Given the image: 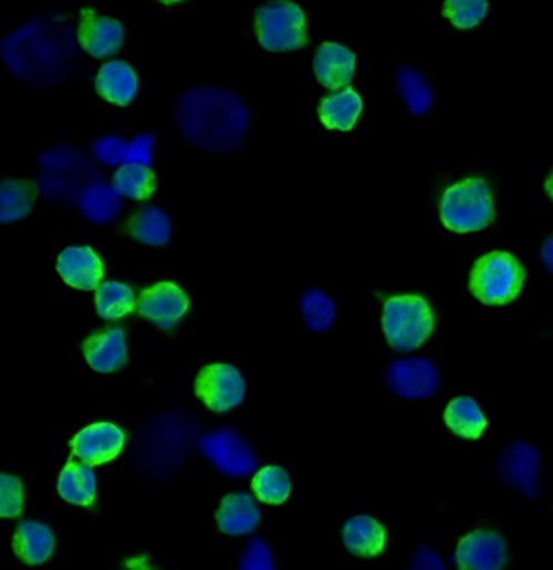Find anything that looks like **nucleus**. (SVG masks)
I'll return each mask as SVG.
<instances>
[{
    "mask_svg": "<svg viewBox=\"0 0 553 570\" xmlns=\"http://www.w3.org/2000/svg\"><path fill=\"white\" fill-rule=\"evenodd\" d=\"M79 34L62 15L46 13L24 24L2 43L7 67L31 85L69 78L80 62Z\"/></svg>",
    "mask_w": 553,
    "mask_h": 570,
    "instance_id": "obj_1",
    "label": "nucleus"
},
{
    "mask_svg": "<svg viewBox=\"0 0 553 570\" xmlns=\"http://www.w3.org/2000/svg\"><path fill=\"white\" fill-rule=\"evenodd\" d=\"M176 122L187 140L197 148L210 152H232L246 138L249 113L236 93L201 86L180 96Z\"/></svg>",
    "mask_w": 553,
    "mask_h": 570,
    "instance_id": "obj_2",
    "label": "nucleus"
},
{
    "mask_svg": "<svg viewBox=\"0 0 553 570\" xmlns=\"http://www.w3.org/2000/svg\"><path fill=\"white\" fill-rule=\"evenodd\" d=\"M382 325L393 349L413 352L434 331L432 309L419 295H399L386 302Z\"/></svg>",
    "mask_w": 553,
    "mask_h": 570,
    "instance_id": "obj_3",
    "label": "nucleus"
},
{
    "mask_svg": "<svg viewBox=\"0 0 553 570\" xmlns=\"http://www.w3.org/2000/svg\"><path fill=\"white\" fill-rule=\"evenodd\" d=\"M441 222L458 234L481 231L493 221V200L481 179H466L445 191L440 204Z\"/></svg>",
    "mask_w": 553,
    "mask_h": 570,
    "instance_id": "obj_4",
    "label": "nucleus"
},
{
    "mask_svg": "<svg viewBox=\"0 0 553 570\" xmlns=\"http://www.w3.org/2000/svg\"><path fill=\"white\" fill-rule=\"evenodd\" d=\"M526 273L523 266L507 252H492L482 256L472 267V295L486 305H507L520 295Z\"/></svg>",
    "mask_w": 553,
    "mask_h": 570,
    "instance_id": "obj_5",
    "label": "nucleus"
},
{
    "mask_svg": "<svg viewBox=\"0 0 553 570\" xmlns=\"http://www.w3.org/2000/svg\"><path fill=\"white\" fill-rule=\"evenodd\" d=\"M257 34L268 51H295L307 43L305 15L289 0H273L257 12Z\"/></svg>",
    "mask_w": 553,
    "mask_h": 570,
    "instance_id": "obj_6",
    "label": "nucleus"
},
{
    "mask_svg": "<svg viewBox=\"0 0 553 570\" xmlns=\"http://www.w3.org/2000/svg\"><path fill=\"white\" fill-rule=\"evenodd\" d=\"M247 384L238 368L213 363L204 368L195 382V394L213 412H231L242 404Z\"/></svg>",
    "mask_w": 553,
    "mask_h": 570,
    "instance_id": "obj_7",
    "label": "nucleus"
},
{
    "mask_svg": "<svg viewBox=\"0 0 553 570\" xmlns=\"http://www.w3.org/2000/svg\"><path fill=\"white\" fill-rule=\"evenodd\" d=\"M201 454L213 462L221 474L228 476L252 475L257 471V457L236 431L221 430L198 443Z\"/></svg>",
    "mask_w": 553,
    "mask_h": 570,
    "instance_id": "obj_8",
    "label": "nucleus"
},
{
    "mask_svg": "<svg viewBox=\"0 0 553 570\" xmlns=\"http://www.w3.org/2000/svg\"><path fill=\"white\" fill-rule=\"evenodd\" d=\"M497 474L510 488L518 489L526 498L534 499L541 485V458L530 444H510L500 454Z\"/></svg>",
    "mask_w": 553,
    "mask_h": 570,
    "instance_id": "obj_9",
    "label": "nucleus"
},
{
    "mask_svg": "<svg viewBox=\"0 0 553 570\" xmlns=\"http://www.w3.org/2000/svg\"><path fill=\"white\" fill-rule=\"evenodd\" d=\"M386 384L396 395L410 401L430 398L438 391L437 368L424 358L395 361L386 371Z\"/></svg>",
    "mask_w": 553,
    "mask_h": 570,
    "instance_id": "obj_10",
    "label": "nucleus"
},
{
    "mask_svg": "<svg viewBox=\"0 0 553 570\" xmlns=\"http://www.w3.org/2000/svg\"><path fill=\"white\" fill-rule=\"evenodd\" d=\"M189 307L186 292L174 283H159L146 288L137 304L140 315L161 329H173Z\"/></svg>",
    "mask_w": 553,
    "mask_h": 570,
    "instance_id": "obj_11",
    "label": "nucleus"
},
{
    "mask_svg": "<svg viewBox=\"0 0 553 570\" xmlns=\"http://www.w3.org/2000/svg\"><path fill=\"white\" fill-rule=\"evenodd\" d=\"M125 444V434L113 423H95L83 428L71 446L75 457L83 464L103 465L114 461L121 454Z\"/></svg>",
    "mask_w": 553,
    "mask_h": 570,
    "instance_id": "obj_12",
    "label": "nucleus"
},
{
    "mask_svg": "<svg viewBox=\"0 0 553 570\" xmlns=\"http://www.w3.org/2000/svg\"><path fill=\"white\" fill-rule=\"evenodd\" d=\"M79 41L93 57H109L119 52L124 44L125 30L121 22L109 17L96 15L93 10L80 13Z\"/></svg>",
    "mask_w": 553,
    "mask_h": 570,
    "instance_id": "obj_13",
    "label": "nucleus"
},
{
    "mask_svg": "<svg viewBox=\"0 0 553 570\" xmlns=\"http://www.w3.org/2000/svg\"><path fill=\"white\" fill-rule=\"evenodd\" d=\"M457 562L459 569L499 570L505 568V541L492 531H474L459 541Z\"/></svg>",
    "mask_w": 553,
    "mask_h": 570,
    "instance_id": "obj_14",
    "label": "nucleus"
},
{
    "mask_svg": "<svg viewBox=\"0 0 553 570\" xmlns=\"http://www.w3.org/2000/svg\"><path fill=\"white\" fill-rule=\"evenodd\" d=\"M58 271L65 283L82 291L100 287L104 276L103 262L90 246L65 249L59 256Z\"/></svg>",
    "mask_w": 553,
    "mask_h": 570,
    "instance_id": "obj_15",
    "label": "nucleus"
},
{
    "mask_svg": "<svg viewBox=\"0 0 553 570\" xmlns=\"http://www.w3.org/2000/svg\"><path fill=\"white\" fill-rule=\"evenodd\" d=\"M83 353L97 373H113L127 361V344L121 328L93 334L83 344Z\"/></svg>",
    "mask_w": 553,
    "mask_h": 570,
    "instance_id": "obj_16",
    "label": "nucleus"
},
{
    "mask_svg": "<svg viewBox=\"0 0 553 570\" xmlns=\"http://www.w3.org/2000/svg\"><path fill=\"white\" fill-rule=\"evenodd\" d=\"M313 68L322 85L337 89L353 80L356 72V55L341 44L325 43L316 51Z\"/></svg>",
    "mask_w": 553,
    "mask_h": 570,
    "instance_id": "obj_17",
    "label": "nucleus"
},
{
    "mask_svg": "<svg viewBox=\"0 0 553 570\" xmlns=\"http://www.w3.org/2000/svg\"><path fill=\"white\" fill-rule=\"evenodd\" d=\"M96 89L101 96L117 106H127L138 92V78L127 62H107L96 76Z\"/></svg>",
    "mask_w": 553,
    "mask_h": 570,
    "instance_id": "obj_18",
    "label": "nucleus"
},
{
    "mask_svg": "<svg viewBox=\"0 0 553 570\" xmlns=\"http://www.w3.org/2000/svg\"><path fill=\"white\" fill-rule=\"evenodd\" d=\"M218 525L221 531L231 537L249 535L259 527L260 510L252 496L234 493L222 499L218 510Z\"/></svg>",
    "mask_w": 553,
    "mask_h": 570,
    "instance_id": "obj_19",
    "label": "nucleus"
},
{
    "mask_svg": "<svg viewBox=\"0 0 553 570\" xmlns=\"http://www.w3.org/2000/svg\"><path fill=\"white\" fill-rule=\"evenodd\" d=\"M343 540L353 555L361 558H375L385 549L386 531L372 517H354L344 524Z\"/></svg>",
    "mask_w": 553,
    "mask_h": 570,
    "instance_id": "obj_20",
    "label": "nucleus"
},
{
    "mask_svg": "<svg viewBox=\"0 0 553 570\" xmlns=\"http://www.w3.org/2000/svg\"><path fill=\"white\" fill-rule=\"evenodd\" d=\"M13 551L24 564L46 562L54 551V535L44 524L23 522L13 537Z\"/></svg>",
    "mask_w": 553,
    "mask_h": 570,
    "instance_id": "obj_21",
    "label": "nucleus"
},
{
    "mask_svg": "<svg viewBox=\"0 0 553 570\" xmlns=\"http://www.w3.org/2000/svg\"><path fill=\"white\" fill-rule=\"evenodd\" d=\"M121 191L116 187L96 182L80 191L76 201H79L80 211L88 221L104 224L113 221L121 213Z\"/></svg>",
    "mask_w": 553,
    "mask_h": 570,
    "instance_id": "obj_22",
    "label": "nucleus"
},
{
    "mask_svg": "<svg viewBox=\"0 0 553 570\" xmlns=\"http://www.w3.org/2000/svg\"><path fill=\"white\" fill-rule=\"evenodd\" d=\"M59 495L73 506L88 507L96 499V476L92 465L69 462L59 476Z\"/></svg>",
    "mask_w": 553,
    "mask_h": 570,
    "instance_id": "obj_23",
    "label": "nucleus"
},
{
    "mask_svg": "<svg viewBox=\"0 0 553 570\" xmlns=\"http://www.w3.org/2000/svg\"><path fill=\"white\" fill-rule=\"evenodd\" d=\"M362 113V99L354 89L346 88L326 96L320 104V119L326 128L347 131L356 125Z\"/></svg>",
    "mask_w": 553,
    "mask_h": 570,
    "instance_id": "obj_24",
    "label": "nucleus"
},
{
    "mask_svg": "<svg viewBox=\"0 0 553 570\" xmlns=\"http://www.w3.org/2000/svg\"><path fill=\"white\" fill-rule=\"evenodd\" d=\"M445 423L465 440H479L487 428L481 407L471 398H458L445 410Z\"/></svg>",
    "mask_w": 553,
    "mask_h": 570,
    "instance_id": "obj_25",
    "label": "nucleus"
},
{
    "mask_svg": "<svg viewBox=\"0 0 553 570\" xmlns=\"http://www.w3.org/2000/svg\"><path fill=\"white\" fill-rule=\"evenodd\" d=\"M34 203V187L23 180L7 179L0 186V221H19L30 214Z\"/></svg>",
    "mask_w": 553,
    "mask_h": 570,
    "instance_id": "obj_26",
    "label": "nucleus"
},
{
    "mask_svg": "<svg viewBox=\"0 0 553 570\" xmlns=\"http://www.w3.org/2000/svg\"><path fill=\"white\" fill-rule=\"evenodd\" d=\"M170 231L168 215L155 207L142 208L131 222L132 235L146 245H165L169 242Z\"/></svg>",
    "mask_w": 553,
    "mask_h": 570,
    "instance_id": "obj_27",
    "label": "nucleus"
},
{
    "mask_svg": "<svg viewBox=\"0 0 553 570\" xmlns=\"http://www.w3.org/2000/svg\"><path fill=\"white\" fill-rule=\"evenodd\" d=\"M114 187L121 191L122 197L138 201L148 200L156 189L155 173L148 166L125 162L114 173Z\"/></svg>",
    "mask_w": 553,
    "mask_h": 570,
    "instance_id": "obj_28",
    "label": "nucleus"
},
{
    "mask_svg": "<svg viewBox=\"0 0 553 570\" xmlns=\"http://www.w3.org/2000/svg\"><path fill=\"white\" fill-rule=\"evenodd\" d=\"M135 295L128 285L104 283L96 291V309L101 318L119 319L134 312Z\"/></svg>",
    "mask_w": 553,
    "mask_h": 570,
    "instance_id": "obj_29",
    "label": "nucleus"
},
{
    "mask_svg": "<svg viewBox=\"0 0 553 570\" xmlns=\"http://www.w3.org/2000/svg\"><path fill=\"white\" fill-rule=\"evenodd\" d=\"M252 489L262 503L283 504L291 495V479H289L286 471L270 465L253 476Z\"/></svg>",
    "mask_w": 553,
    "mask_h": 570,
    "instance_id": "obj_30",
    "label": "nucleus"
},
{
    "mask_svg": "<svg viewBox=\"0 0 553 570\" xmlns=\"http://www.w3.org/2000/svg\"><path fill=\"white\" fill-rule=\"evenodd\" d=\"M398 89L405 97L410 113L422 116L432 106V89L427 80L413 68H401L398 76Z\"/></svg>",
    "mask_w": 553,
    "mask_h": 570,
    "instance_id": "obj_31",
    "label": "nucleus"
},
{
    "mask_svg": "<svg viewBox=\"0 0 553 570\" xmlns=\"http://www.w3.org/2000/svg\"><path fill=\"white\" fill-rule=\"evenodd\" d=\"M305 325L313 332H323L336 318V305L322 291H309L301 302Z\"/></svg>",
    "mask_w": 553,
    "mask_h": 570,
    "instance_id": "obj_32",
    "label": "nucleus"
},
{
    "mask_svg": "<svg viewBox=\"0 0 553 570\" xmlns=\"http://www.w3.org/2000/svg\"><path fill=\"white\" fill-rule=\"evenodd\" d=\"M487 12H489L487 0H447L444 9V15L462 30L478 27L486 19Z\"/></svg>",
    "mask_w": 553,
    "mask_h": 570,
    "instance_id": "obj_33",
    "label": "nucleus"
},
{
    "mask_svg": "<svg viewBox=\"0 0 553 570\" xmlns=\"http://www.w3.org/2000/svg\"><path fill=\"white\" fill-rule=\"evenodd\" d=\"M23 510V486L15 476L0 475V517L12 519Z\"/></svg>",
    "mask_w": 553,
    "mask_h": 570,
    "instance_id": "obj_34",
    "label": "nucleus"
},
{
    "mask_svg": "<svg viewBox=\"0 0 553 570\" xmlns=\"http://www.w3.org/2000/svg\"><path fill=\"white\" fill-rule=\"evenodd\" d=\"M127 146L121 138L106 137L93 145V155L103 165L121 166L127 162Z\"/></svg>",
    "mask_w": 553,
    "mask_h": 570,
    "instance_id": "obj_35",
    "label": "nucleus"
},
{
    "mask_svg": "<svg viewBox=\"0 0 553 570\" xmlns=\"http://www.w3.org/2000/svg\"><path fill=\"white\" fill-rule=\"evenodd\" d=\"M242 570H273L274 562L270 549L260 538L250 541L241 561Z\"/></svg>",
    "mask_w": 553,
    "mask_h": 570,
    "instance_id": "obj_36",
    "label": "nucleus"
},
{
    "mask_svg": "<svg viewBox=\"0 0 553 570\" xmlns=\"http://www.w3.org/2000/svg\"><path fill=\"white\" fill-rule=\"evenodd\" d=\"M155 138L152 135H140L127 146V162L131 165L148 166L153 158Z\"/></svg>",
    "mask_w": 553,
    "mask_h": 570,
    "instance_id": "obj_37",
    "label": "nucleus"
},
{
    "mask_svg": "<svg viewBox=\"0 0 553 570\" xmlns=\"http://www.w3.org/2000/svg\"><path fill=\"white\" fill-rule=\"evenodd\" d=\"M413 568L417 569H444V566L438 561L437 556L429 549H420L419 555L416 556Z\"/></svg>",
    "mask_w": 553,
    "mask_h": 570,
    "instance_id": "obj_38",
    "label": "nucleus"
},
{
    "mask_svg": "<svg viewBox=\"0 0 553 570\" xmlns=\"http://www.w3.org/2000/svg\"><path fill=\"white\" fill-rule=\"evenodd\" d=\"M542 262H544L545 270L553 274V238L544 243V249H542Z\"/></svg>",
    "mask_w": 553,
    "mask_h": 570,
    "instance_id": "obj_39",
    "label": "nucleus"
},
{
    "mask_svg": "<svg viewBox=\"0 0 553 570\" xmlns=\"http://www.w3.org/2000/svg\"><path fill=\"white\" fill-rule=\"evenodd\" d=\"M545 190H547L549 197L553 200V170L551 177H549L547 182H545Z\"/></svg>",
    "mask_w": 553,
    "mask_h": 570,
    "instance_id": "obj_40",
    "label": "nucleus"
},
{
    "mask_svg": "<svg viewBox=\"0 0 553 570\" xmlns=\"http://www.w3.org/2000/svg\"><path fill=\"white\" fill-rule=\"evenodd\" d=\"M163 3H166V6H173V3H179L182 2V0H161Z\"/></svg>",
    "mask_w": 553,
    "mask_h": 570,
    "instance_id": "obj_41",
    "label": "nucleus"
}]
</instances>
